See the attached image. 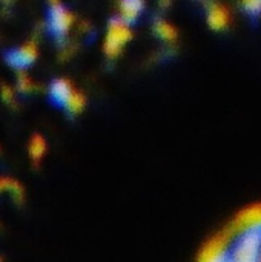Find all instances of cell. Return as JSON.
<instances>
[{"label": "cell", "instance_id": "5", "mask_svg": "<svg viewBox=\"0 0 261 262\" xmlns=\"http://www.w3.org/2000/svg\"><path fill=\"white\" fill-rule=\"evenodd\" d=\"M35 57H37V48L34 43H26L22 48L12 49L6 54L8 63L14 68H18V69L28 68L29 64H32Z\"/></svg>", "mask_w": 261, "mask_h": 262}, {"label": "cell", "instance_id": "10", "mask_svg": "<svg viewBox=\"0 0 261 262\" xmlns=\"http://www.w3.org/2000/svg\"><path fill=\"white\" fill-rule=\"evenodd\" d=\"M46 150V143L40 135H34L29 143V155L34 161H38Z\"/></svg>", "mask_w": 261, "mask_h": 262}, {"label": "cell", "instance_id": "12", "mask_svg": "<svg viewBox=\"0 0 261 262\" xmlns=\"http://www.w3.org/2000/svg\"><path fill=\"white\" fill-rule=\"evenodd\" d=\"M31 81H29V78L25 75V74H20V77H18V89L20 91H23V92H26V91H29L31 89Z\"/></svg>", "mask_w": 261, "mask_h": 262}, {"label": "cell", "instance_id": "14", "mask_svg": "<svg viewBox=\"0 0 261 262\" xmlns=\"http://www.w3.org/2000/svg\"><path fill=\"white\" fill-rule=\"evenodd\" d=\"M171 2H172V0H160V6H163V8H168V6L171 5Z\"/></svg>", "mask_w": 261, "mask_h": 262}, {"label": "cell", "instance_id": "6", "mask_svg": "<svg viewBox=\"0 0 261 262\" xmlns=\"http://www.w3.org/2000/svg\"><path fill=\"white\" fill-rule=\"evenodd\" d=\"M72 92H74V88L71 86V83L68 80L58 78V80H54L51 83L49 98H51L52 104L60 106V107H65Z\"/></svg>", "mask_w": 261, "mask_h": 262}, {"label": "cell", "instance_id": "9", "mask_svg": "<svg viewBox=\"0 0 261 262\" xmlns=\"http://www.w3.org/2000/svg\"><path fill=\"white\" fill-rule=\"evenodd\" d=\"M85 103H86L85 95H83L82 92H78V91L74 89V92L71 94V97H69V100H68L65 109H66L68 112H71V114H78V112H82V109L85 107Z\"/></svg>", "mask_w": 261, "mask_h": 262}, {"label": "cell", "instance_id": "3", "mask_svg": "<svg viewBox=\"0 0 261 262\" xmlns=\"http://www.w3.org/2000/svg\"><path fill=\"white\" fill-rule=\"evenodd\" d=\"M74 15L63 5H52L48 12V29L55 38H63L71 29Z\"/></svg>", "mask_w": 261, "mask_h": 262}, {"label": "cell", "instance_id": "15", "mask_svg": "<svg viewBox=\"0 0 261 262\" xmlns=\"http://www.w3.org/2000/svg\"><path fill=\"white\" fill-rule=\"evenodd\" d=\"M51 2V5H58L60 3V0H49Z\"/></svg>", "mask_w": 261, "mask_h": 262}, {"label": "cell", "instance_id": "4", "mask_svg": "<svg viewBox=\"0 0 261 262\" xmlns=\"http://www.w3.org/2000/svg\"><path fill=\"white\" fill-rule=\"evenodd\" d=\"M231 11L226 5L212 2L208 5V25L214 31H223L231 25Z\"/></svg>", "mask_w": 261, "mask_h": 262}, {"label": "cell", "instance_id": "7", "mask_svg": "<svg viewBox=\"0 0 261 262\" xmlns=\"http://www.w3.org/2000/svg\"><path fill=\"white\" fill-rule=\"evenodd\" d=\"M118 11H120L118 17L131 25L140 17L143 11V0H120Z\"/></svg>", "mask_w": 261, "mask_h": 262}, {"label": "cell", "instance_id": "8", "mask_svg": "<svg viewBox=\"0 0 261 262\" xmlns=\"http://www.w3.org/2000/svg\"><path fill=\"white\" fill-rule=\"evenodd\" d=\"M154 31H155V34H157L162 40H165V41L172 43V41L177 40V29L174 28L172 23H169V21H166V20H162V18L155 20V23H154Z\"/></svg>", "mask_w": 261, "mask_h": 262}, {"label": "cell", "instance_id": "11", "mask_svg": "<svg viewBox=\"0 0 261 262\" xmlns=\"http://www.w3.org/2000/svg\"><path fill=\"white\" fill-rule=\"evenodd\" d=\"M240 3L248 15H260L261 14V0H240Z\"/></svg>", "mask_w": 261, "mask_h": 262}, {"label": "cell", "instance_id": "13", "mask_svg": "<svg viewBox=\"0 0 261 262\" xmlns=\"http://www.w3.org/2000/svg\"><path fill=\"white\" fill-rule=\"evenodd\" d=\"M3 97H5V100H11V91L9 89L6 91V88H3Z\"/></svg>", "mask_w": 261, "mask_h": 262}, {"label": "cell", "instance_id": "2", "mask_svg": "<svg viewBox=\"0 0 261 262\" xmlns=\"http://www.w3.org/2000/svg\"><path fill=\"white\" fill-rule=\"evenodd\" d=\"M131 38H132V31L129 28V23L123 21L120 17L112 18L109 21L105 45H103L105 54L109 58H115L122 52L123 46L128 41H131Z\"/></svg>", "mask_w": 261, "mask_h": 262}, {"label": "cell", "instance_id": "1", "mask_svg": "<svg viewBox=\"0 0 261 262\" xmlns=\"http://www.w3.org/2000/svg\"><path fill=\"white\" fill-rule=\"evenodd\" d=\"M197 262H261V203L238 212L215 232Z\"/></svg>", "mask_w": 261, "mask_h": 262}]
</instances>
